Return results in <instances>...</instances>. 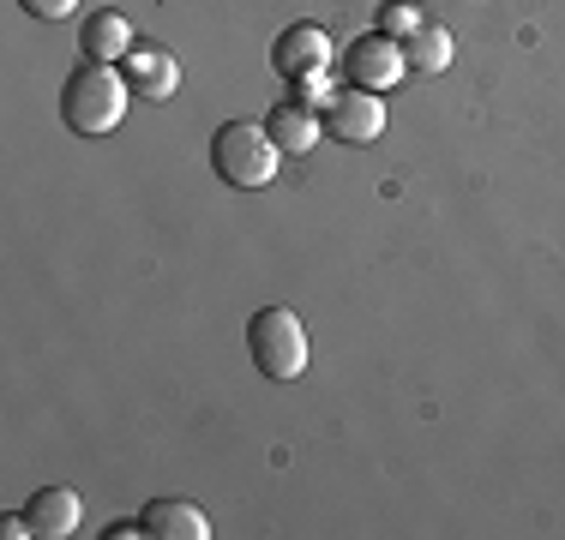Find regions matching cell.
Instances as JSON below:
<instances>
[{
  "mask_svg": "<svg viewBox=\"0 0 565 540\" xmlns=\"http://www.w3.org/2000/svg\"><path fill=\"white\" fill-rule=\"evenodd\" d=\"M127 73H115L109 61H78L73 78H66L61 90V120L66 132H78V139H103V132L120 127V115H127Z\"/></svg>",
  "mask_w": 565,
  "mask_h": 540,
  "instance_id": "6da1fadb",
  "label": "cell"
},
{
  "mask_svg": "<svg viewBox=\"0 0 565 540\" xmlns=\"http://www.w3.org/2000/svg\"><path fill=\"white\" fill-rule=\"evenodd\" d=\"M277 162H282V144L271 139V127H259V120H228V127H217V139H211V169H217V181L241 186V193L271 186Z\"/></svg>",
  "mask_w": 565,
  "mask_h": 540,
  "instance_id": "7a4b0ae2",
  "label": "cell"
},
{
  "mask_svg": "<svg viewBox=\"0 0 565 540\" xmlns=\"http://www.w3.org/2000/svg\"><path fill=\"white\" fill-rule=\"evenodd\" d=\"M247 348H253V367L271 385H289V378L307 372V331L289 306H259L247 324Z\"/></svg>",
  "mask_w": 565,
  "mask_h": 540,
  "instance_id": "3957f363",
  "label": "cell"
},
{
  "mask_svg": "<svg viewBox=\"0 0 565 540\" xmlns=\"http://www.w3.org/2000/svg\"><path fill=\"white\" fill-rule=\"evenodd\" d=\"M326 132L338 144H373L385 132V97L380 90H361V85L338 90V97L326 102Z\"/></svg>",
  "mask_w": 565,
  "mask_h": 540,
  "instance_id": "277c9868",
  "label": "cell"
},
{
  "mask_svg": "<svg viewBox=\"0 0 565 540\" xmlns=\"http://www.w3.org/2000/svg\"><path fill=\"white\" fill-rule=\"evenodd\" d=\"M409 73V54H403L397 36H385V31H367L355 48H349V78H355L361 90H392L397 78Z\"/></svg>",
  "mask_w": 565,
  "mask_h": 540,
  "instance_id": "5b68a950",
  "label": "cell"
},
{
  "mask_svg": "<svg viewBox=\"0 0 565 540\" xmlns=\"http://www.w3.org/2000/svg\"><path fill=\"white\" fill-rule=\"evenodd\" d=\"M271 66L282 78H307V73H326L331 66V36L326 24H289L271 48Z\"/></svg>",
  "mask_w": 565,
  "mask_h": 540,
  "instance_id": "8992f818",
  "label": "cell"
},
{
  "mask_svg": "<svg viewBox=\"0 0 565 540\" xmlns=\"http://www.w3.org/2000/svg\"><path fill=\"white\" fill-rule=\"evenodd\" d=\"M127 85H132V97H145V102H169L174 90H181V61L157 43H139L127 54Z\"/></svg>",
  "mask_w": 565,
  "mask_h": 540,
  "instance_id": "52a82bcc",
  "label": "cell"
},
{
  "mask_svg": "<svg viewBox=\"0 0 565 540\" xmlns=\"http://www.w3.org/2000/svg\"><path fill=\"white\" fill-rule=\"evenodd\" d=\"M24 517H31L36 540H66V534H78V522H85V505H78L73 486H36L31 505H24Z\"/></svg>",
  "mask_w": 565,
  "mask_h": 540,
  "instance_id": "ba28073f",
  "label": "cell"
},
{
  "mask_svg": "<svg viewBox=\"0 0 565 540\" xmlns=\"http://www.w3.org/2000/svg\"><path fill=\"white\" fill-rule=\"evenodd\" d=\"M78 48H85V61H109V66H115V61H127L139 43H132V24L120 19L115 7H103V12H90V19H85Z\"/></svg>",
  "mask_w": 565,
  "mask_h": 540,
  "instance_id": "9c48e42d",
  "label": "cell"
},
{
  "mask_svg": "<svg viewBox=\"0 0 565 540\" xmlns=\"http://www.w3.org/2000/svg\"><path fill=\"white\" fill-rule=\"evenodd\" d=\"M145 534H163V540H211V522L199 505H181V498H151L139 510Z\"/></svg>",
  "mask_w": 565,
  "mask_h": 540,
  "instance_id": "30bf717a",
  "label": "cell"
},
{
  "mask_svg": "<svg viewBox=\"0 0 565 540\" xmlns=\"http://www.w3.org/2000/svg\"><path fill=\"white\" fill-rule=\"evenodd\" d=\"M265 127H271V139L282 144V156H307L313 144H326V120H319L307 102H282Z\"/></svg>",
  "mask_w": 565,
  "mask_h": 540,
  "instance_id": "8fae6325",
  "label": "cell"
},
{
  "mask_svg": "<svg viewBox=\"0 0 565 540\" xmlns=\"http://www.w3.org/2000/svg\"><path fill=\"white\" fill-rule=\"evenodd\" d=\"M403 54H409V66H415V73H427V78L446 73V66H451V31H446V24H422V31L403 43Z\"/></svg>",
  "mask_w": 565,
  "mask_h": 540,
  "instance_id": "7c38bea8",
  "label": "cell"
},
{
  "mask_svg": "<svg viewBox=\"0 0 565 540\" xmlns=\"http://www.w3.org/2000/svg\"><path fill=\"white\" fill-rule=\"evenodd\" d=\"M422 7H415V0H385L380 7V24H373V31H385V36H397V43H409L415 31H422Z\"/></svg>",
  "mask_w": 565,
  "mask_h": 540,
  "instance_id": "4fadbf2b",
  "label": "cell"
},
{
  "mask_svg": "<svg viewBox=\"0 0 565 540\" xmlns=\"http://www.w3.org/2000/svg\"><path fill=\"white\" fill-rule=\"evenodd\" d=\"M295 85V102H307V108H319L326 97H338V90H331V78L326 73H307V78H289Z\"/></svg>",
  "mask_w": 565,
  "mask_h": 540,
  "instance_id": "5bb4252c",
  "label": "cell"
},
{
  "mask_svg": "<svg viewBox=\"0 0 565 540\" xmlns=\"http://www.w3.org/2000/svg\"><path fill=\"white\" fill-rule=\"evenodd\" d=\"M19 7L31 12V19H49V24H55V19H73L78 0H19Z\"/></svg>",
  "mask_w": 565,
  "mask_h": 540,
  "instance_id": "9a60e30c",
  "label": "cell"
},
{
  "mask_svg": "<svg viewBox=\"0 0 565 540\" xmlns=\"http://www.w3.org/2000/svg\"><path fill=\"white\" fill-rule=\"evenodd\" d=\"M0 534H7V540H24V534H31V517H0Z\"/></svg>",
  "mask_w": 565,
  "mask_h": 540,
  "instance_id": "2e32d148",
  "label": "cell"
},
{
  "mask_svg": "<svg viewBox=\"0 0 565 540\" xmlns=\"http://www.w3.org/2000/svg\"><path fill=\"white\" fill-rule=\"evenodd\" d=\"M109 540H127V534H145V522H115V529H103Z\"/></svg>",
  "mask_w": 565,
  "mask_h": 540,
  "instance_id": "e0dca14e",
  "label": "cell"
}]
</instances>
